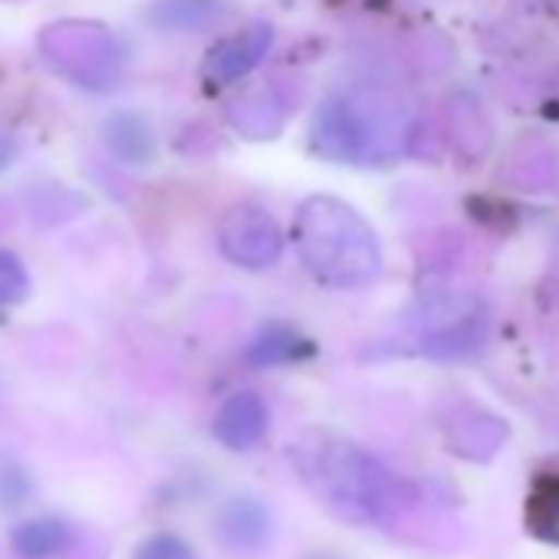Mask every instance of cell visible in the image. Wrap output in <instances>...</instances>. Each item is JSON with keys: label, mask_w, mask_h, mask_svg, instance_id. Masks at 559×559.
Returning a JSON list of instances; mask_svg holds the SVG:
<instances>
[{"label": "cell", "mask_w": 559, "mask_h": 559, "mask_svg": "<svg viewBox=\"0 0 559 559\" xmlns=\"http://www.w3.org/2000/svg\"><path fill=\"white\" fill-rule=\"evenodd\" d=\"M294 247L307 273L326 290H366L382 273L376 230L353 204L330 194H313L300 204Z\"/></svg>", "instance_id": "6da1fadb"}, {"label": "cell", "mask_w": 559, "mask_h": 559, "mask_svg": "<svg viewBox=\"0 0 559 559\" xmlns=\"http://www.w3.org/2000/svg\"><path fill=\"white\" fill-rule=\"evenodd\" d=\"M408 139V109L382 86H356L333 96L313 119L320 155L353 165H379L402 152Z\"/></svg>", "instance_id": "7a4b0ae2"}, {"label": "cell", "mask_w": 559, "mask_h": 559, "mask_svg": "<svg viewBox=\"0 0 559 559\" xmlns=\"http://www.w3.org/2000/svg\"><path fill=\"white\" fill-rule=\"evenodd\" d=\"M300 461L313 490L349 520L379 513L382 500L389 497V477L379 461L349 441L323 438Z\"/></svg>", "instance_id": "3957f363"}, {"label": "cell", "mask_w": 559, "mask_h": 559, "mask_svg": "<svg viewBox=\"0 0 559 559\" xmlns=\"http://www.w3.org/2000/svg\"><path fill=\"white\" fill-rule=\"evenodd\" d=\"M217 247L243 270H266L284 257V230L266 207L240 201L224 211L217 224Z\"/></svg>", "instance_id": "277c9868"}, {"label": "cell", "mask_w": 559, "mask_h": 559, "mask_svg": "<svg viewBox=\"0 0 559 559\" xmlns=\"http://www.w3.org/2000/svg\"><path fill=\"white\" fill-rule=\"evenodd\" d=\"M270 44H273V31L270 27H250V31H243L237 37H227V40H221L207 53L204 76L211 83H217V86H230V83L247 76L263 60Z\"/></svg>", "instance_id": "5b68a950"}, {"label": "cell", "mask_w": 559, "mask_h": 559, "mask_svg": "<svg viewBox=\"0 0 559 559\" xmlns=\"http://www.w3.org/2000/svg\"><path fill=\"white\" fill-rule=\"evenodd\" d=\"M266 421H270V415H266L263 399L257 392H237L217 408L214 438L230 451H247L263 438Z\"/></svg>", "instance_id": "8992f818"}, {"label": "cell", "mask_w": 559, "mask_h": 559, "mask_svg": "<svg viewBox=\"0 0 559 559\" xmlns=\"http://www.w3.org/2000/svg\"><path fill=\"white\" fill-rule=\"evenodd\" d=\"M73 539V526L60 516H37L14 526L11 543L21 559H53Z\"/></svg>", "instance_id": "52a82bcc"}, {"label": "cell", "mask_w": 559, "mask_h": 559, "mask_svg": "<svg viewBox=\"0 0 559 559\" xmlns=\"http://www.w3.org/2000/svg\"><path fill=\"white\" fill-rule=\"evenodd\" d=\"M221 536L234 549H253L270 536V516L257 500H230L221 510Z\"/></svg>", "instance_id": "ba28073f"}, {"label": "cell", "mask_w": 559, "mask_h": 559, "mask_svg": "<svg viewBox=\"0 0 559 559\" xmlns=\"http://www.w3.org/2000/svg\"><path fill=\"white\" fill-rule=\"evenodd\" d=\"M448 126L454 135V145L467 155H484L490 145V129L484 122L480 103H474L471 96H457L448 103Z\"/></svg>", "instance_id": "9c48e42d"}, {"label": "cell", "mask_w": 559, "mask_h": 559, "mask_svg": "<svg viewBox=\"0 0 559 559\" xmlns=\"http://www.w3.org/2000/svg\"><path fill=\"white\" fill-rule=\"evenodd\" d=\"M230 122L237 129L250 132V139H270L273 132H280V126H284V112H280V103L273 99V93L260 90L234 106Z\"/></svg>", "instance_id": "30bf717a"}, {"label": "cell", "mask_w": 559, "mask_h": 559, "mask_svg": "<svg viewBox=\"0 0 559 559\" xmlns=\"http://www.w3.org/2000/svg\"><path fill=\"white\" fill-rule=\"evenodd\" d=\"M310 353V343H304L294 330L287 326H266L253 346H250V362L257 366H276V362H290V359H300Z\"/></svg>", "instance_id": "8fae6325"}, {"label": "cell", "mask_w": 559, "mask_h": 559, "mask_svg": "<svg viewBox=\"0 0 559 559\" xmlns=\"http://www.w3.org/2000/svg\"><path fill=\"white\" fill-rule=\"evenodd\" d=\"M106 139L119 158L145 162L152 155V132L139 116H116L106 129Z\"/></svg>", "instance_id": "7c38bea8"}, {"label": "cell", "mask_w": 559, "mask_h": 559, "mask_svg": "<svg viewBox=\"0 0 559 559\" xmlns=\"http://www.w3.org/2000/svg\"><path fill=\"white\" fill-rule=\"evenodd\" d=\"M217 14V0H158L152 17L171 31H194L204 27Z\"/></svg>", "instance_id": "4fadbf2b"}, {"label": "cell", "mask_w": 559, "mask_h": 559, "mask_svg": "<svg viewBox=\"0 0 559 559\" xmlns=\"http://www.w3.org/2000/svg\"><path fill=\"white\" fill-rule=\"evenodd\" d=\"M31 294V273L14 250H0V307L24 304Z\"/></svg>", "instance_id": "5bb4252c"}, {"label": "cell", "mask_w": 559, "mask_h": 559, "mask_svg": "<svg viewBox=\"0 0 559 559\" xmlns=\"http://www.w3.org/2000/svg\"><path fill=\"white\" fill-rule=\"evenodd\" d=\"M530 523L536 526V533L559 539V490L552 487L549 493H539L530 507Z\"/></svg>", "instance_id": "9a60e30c"}, {"label": "cell", "mask_w": 559, "mask_h": 559, "mask_svg": "<svg viewBox=\"0 0 559 559\" xmlns=\"http://www.w3.org/2000/svg\"><path fill=\"white\" fill-rule=\"evenodd\" d=\"M135 559H194V552H191V546H188L185 539L162 533V536L145 539V543L139 546Z\"/></svg>", "instance_id": "2e32d148"}, {"label": "cell", "mask_w": 559, "mask_h": 559, "mask_svg": "<svg viewBox=\"0 0 559 559\" xmlns=\"http://www.w3.org/2000/svg\"><path fill=\"white\" fill-rule=\"evenodd\" d=\"M11 158H14V142H11L8 132H0V168H8Z\"/></svg>", "instance_id": "e0dca14e"}, {"label": "cell", "mask_w": 559, "mask_h": 559, "mask_svg": "<svg viewBox=\"0 0 559 559\" xmlns=\"http://www.w3.org/2000/svg\"><path fill=\"white\" fill-rule=\"evenodd\" d=\"M556 4H559V0H556Z\"/></svg>", "instance_id": "ac0fdd59"}]
</instances>
